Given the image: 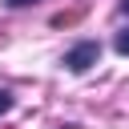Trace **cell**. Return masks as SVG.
I'll use <instances>...</instances> for the list:
<instances>
[{"label":"cell","mask_w":129,"mask_h":129,"mask_svg":"<svg viewBox=\"0 0 129 129\" xmlns=\"http://www.w3.org/2000/svg\"><path fill=\"white\" fill-rule=\"evenodd\" d=\"M121 12H129V0H121Z\"/></svg>","instance_id":"8992f818"},{"label":"cell","mask_w":129,"mask_h":129,"mask_svg":"<svg viewBox=\"0 0 129 129\" xmlns=\"http://www.w3.org/2000/svg\"><path fill=\"white\" fill-rule=\"evenodd\" d=\"M117 52H121V56H129V28H125V32H117Z\"/></svg>","instance_id":"3957f363"},{"label":"cell","mask_w":129,"mask_h":129,"mask_svg":"<svg viewBox=\"0 0 129 129\" xmlns=\"http://www.w3.org/2000/svg\"><path fill=\"white\" fill-rule=\"evenodd\" d=\"M81 12H85V8H77V12H56V16H52V28H64V24H77V20H81Z\"/></svg>","instance_id":"7a4b0ae2"},{"label":"cell","mask_w":129,"mask_h":129,"mask_svg":"<svg viewBox=\"0 0 129 129\" xmlns=\"http://www.w3.org/2000/svg\"><path fill=\"white\" fill-rule=\"evenodd\" d=\"M8 109H12V93H4V89H0V117H4Z\"/></svg>","instance_id":"277c9868"},{"label":"cell","mask_w":129,"mask_h":129,"mask_svg":"<svg viewBox=\"0 0 129 129\" xmlns=\"http://www.w3.org/2000/svg\"><path fill=\"white\" fill-rule=\"evenodd\" d=\"M73 129H77V125H73Z\"/></svg>","instance_id":"52a82bcc"},{"label":"cell","mask_w":129,"mask_h":129,"mask_svg":"<svg viewBox=\"0 0 129 129\" xmlns=\"http://www.w3.org/2000/svg\"><path fill=\"white\" fill-rule=\"evenodd\" d=\"M97 60H101V44L97 40H81V44H73L64 52V69L69 73H89Z\"/></svg>","instance_id":"6da1fadb"},{"label":"cell","mask_w":129,"mask_h":129,"mask_svg":"<svg viewBox=\"0 0 129 129\" xmlns=\"http://www.w3.org/2000/svg\"><path fill=\"white\" fill-rule=\"evenodd\" d=\"M8 8H20V4H32V0H4Z\"/></svg>","instance_id":"5b68a950"}]
</instances>
